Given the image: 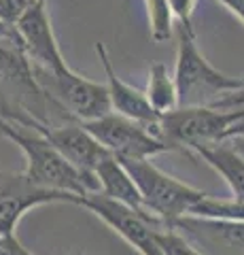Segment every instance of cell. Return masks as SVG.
<instances>
[{
	"instance_id": "1",
	"label": "cell",
	"mask_w": 244,
	"mask_h": 255,
	"mask_svg": "<svg viewBox=\"0 0 244 255\" xmlns=\"http://www.w3.org/2000/svg\"><path fill=\"white\" fill-rule=\"evenodd\" d=\"M0 136L15 142L23 157H26V168L23 174L38 187L58 189L66 194L85 196L87 191H98V179H91L87 174L73 166L62 155V151L45 136L43 132L32 130L28 126H19L13 122H4Z\"/></svg>"
},
{
	"instance_id": "2",
	"label": "cell",
	"mask_w": 244,
	"mask_h": 255,
	"mask_svg": "<svg viewBox=\"0 0 244 255\" xmlns=\"http://www.w3.org/2000/svg\"><path fill=\"white\" fill-rule=\"evenodd\" d=\"M176 66L174 81L178 107H212L225 94L244 87V77L223 75L208 64L195 43V32L176 23Z\"/></svg>"
},
{
	"instance_id": "3",
	"label": "cell",
	"mask_w": 244,
	"mask_h": 255,
	"mask_svg": "<svg viewBox=\"0 0 244 255\" xmlns=\"http://www.w3.org/2000/svg\"><path fill=\"white\" fill-rule=\"evenodd\" d=\"M121 162L138 185L145 209L162 221H166L168 226L185 215H191V211L206 198V191L187 185V183L170 177L168 172L160 170L151 162V157L121 159Z\"/></svg>"
},
{
	"instance_id": "4",
	"label": "cell",
	"mask_w": 244,
	"mask_h": 255,
	"mask_svg": "<svg viewBox=\"0 0 244 255\" xmlns=\"http://www.w3.org/2000/svg\"><path fill=\"white\" fill-rule=\"evenodd\" d=\"M244 111H221L215 107H176L162 115L160 136L170 145L200 149L225 142L232 136L234 124Z\"/></svg>"
},
{
	"instance_id": "5",
	"label": "cell",
	"mask_w": 244,
	"mask_h": 255,
	"mask_svg": "<svg viewBox=\"0 0 244 255\" xmlns=\"http://www.w3.org/2000/svg\"><path fill=\"white\" fill-rule=\"evenodd\" d=\"M77 204L100 217L140 255H166L162 249L160 234L170 226L155 217L153 213L136 211L128 204L104 196L102 191H87L85 196H79Z\"/></svg>"
},
{
	"instance_id": "6",
	"label": "cell",
	"mask_w": 244,
	"mask_h": 255,
	"mask_svg": "<svg viewBox=\"0 0 244 255\" xmlns=\"http://www.w3.org/2000/svg\"><path fill=\"white\" fill-rule=\"evenodd\" d=\"M34 73L38 83L45 87V92L58 105L64 107L77 122H93V119H100L113 111L106 81H91V79L75 73L70 66L58 70V73L34 68Z\"/></svg>"
},
{
	"instance_id": "7",
	"label": "cell",
	"mask_w": 244,
	"mask_h": 255,
	"mask_svg": "<svg viewBox=\"0 0 244 255\" xmlns=\"http://www.w3.org/2000/svg\"><path fill=\"white\" fill-rule=\"evenodd\" d=\"M87 130L119 159H149L157 153L176 149L168 140L157 136L145 124L111 111L108 115L83 124Z\"/></svg>"
},
{
	"instance_id": "8",
	"label": "cell",
	"mask_w": 244,
	"mask_h": 255,
	"mask_svg": "<svg viewBox=\"0 0 244 255\" xmlns=\"http://www.w3.org/2000/svg\"><path fill=\"white\" fill-rule=\"evenodd\" d=\"M53 202H79V196L38 187L21 172L0 170V234H15L19 219L34 206Z\"/></svg>"
},
{
	"instance_id": "9",
	"label": "cell",
	"mask_w": 244,
	"mask_h": 255,
	"mask_svg": "<svg viewBox=\"0 0 244 255\" xmlns=\"http://www.w3.org/2000/svg\"><path fill=\"white\" fill-rule=\"evenodd\" d=\"M15 30L19 34L23 53L28 55L34 68L47 70V73H58V70L68 66L60 51L58 38L53 34L45 0H34L30 9L15 23Z\"/></svg>"
},
{
	"instance_id": "10",
	"label": "cell",
	"mask_w": 244,
	"mask_h": 255,
	"mask_svg": "<svg viewBox=\"0 0 244 255\" xmlns=\"http://www.w3.org/2000/svg\"><path fill=\"white\" fill-rule=\"evenodd\" d=\"M170 228L204 255H244V221L185 215Z\"/></svg>"
},
{
	"instance_id": "11",
	"label": "cell",
	"mask_w": 244,
	"mask_h": 255,
	"mask_svg": "<svg viewBox=\"0 0 244 255\" xmlns=\"http://www.w3.org/2000/svg\"><path fill=\"white\" fill-rule=\"evenodd\" d=\"M41 132L62 151V155L70 164L77 166L83 174H87L91 179H96V168L102 164V159L111 155V151L81 122H66L62 126L43 128Z\"/></svg>"
},
{
	"instance_id": "12",
	"label": "cell",
	"mask_w": 244,
	"mask_h": 255,
	"mask_svg": "<svg viewBox=\"0 0 244 255\" xmlns=\"http://www.w3.org/2000/svg\"><path fill=\"white\" fill-rule=\"evenodd\" d=\"M96 53H98V60H100L102 68H104V75H106V85H108V96H111L113 111L119 115L134 119V122L145 124L149 130H153L157 136H160L162 113H157L153 109V105L147 98V92L125 83L123 79L117 75L104 43H96Z\"/></svg>"
},
{
	"instance_id": "13",
	"label": "cell",
	"mask_w": 244,
	"mask_h": 255,
	"mask_svg": "<svg viewBox=\"0 0 244 255\" xmlns=\"http://www.w3.org/2000/svg\"><path fill=\"white\" fill-rule=\"evenodd\" d=\"M96 179L100 183L98 191H102L104 196L113 198V200H117V202L128 204L136 211H147L138 185L134 183L132 174L128 172L125 164L119 157H115L111 153L106 159H102V164L96 168Z\"/></svg>"
},
{
	"instance_id": "14",
	"label": "cell",
	"mask_w": 244,
	"mask_h": 255,
	"mask_svg": "<svg viewBox=\"0 0 244 255\" xmlns=\"http://www.w3.org/2000/svg\"><path fill=\"white\" fill-rule=\"evenodd\" d=\"M195 153L225 179L236 200L244 202V159L232 147H227L225 142L210 145V147H200V149H195Z\"/></svg>"
},
{
	"instance_id": "15",
	"label": "cell",
	"mask_w": 244,
	"mask_h": 255,
	"mask_svg": "<svg viewBox=\"0 0 244 255\" xmlns=\"http://www.w3.org/2000/svg\"><path fill=\"white\" fill-rule=\"evenodd\" d=\"M147 98L153 105L157 113H168L178 107V92H176V81L174 75L168 73L166 64L155 62L151 64L149 70V85H147Z\"/></svg>"
},
{
	"instance_id": "16",
	"label": "cell",
	"mask_w": 244,
	"mask_h": 255,
	"mask_svg": "<svg viewBox=\"0 0 244 255\" xmlns=\"http://www.w3.org/2000/svg\"><path fill=\"white\" fill-rule=\"evenodd\" d=\"M147 2V11H149V23H151V36L155 43H163L168 41L174 32L172 26V19H174V13H172V6L168 0H145Z\"/></svg>"
},
{
	"instance_id": "17",
	"label": "cell",
	"mask_w": 244,
	"mask_h": 255,
	"mask_svg": "<svg viewBox=\"0 0 244 255\" xmlns=\"http://www.w3.org/2000/svg\"><path fill=\"white\" fill-rule=\"evenodd\" d=\"M191 215L200 217H219V219H236L244 221V202L242 200H223V198H210L206 196L204 200L191 211Z\"/></svg>"
},
{
	"instance_id": "18",
	"label": "cell",
	"mask_w": 244,
	"mask_h": 255,
	"mask_svg": "<svg viewBox=\"0 0 244 255\" xmlns=\"http://www.w3.org/2000/svg\"><path fill=\"white\" fill-rule=\"evenodd\" d=\"M162 249L166 255H204L198 247H193L185 236H180L174 228H166L160 234Z\"/></svg>"
},
{
	"instance_id": "19",
	"label": "cell",
	"mask_w": 244,
	"mask_h": 255,
	"mask_svg": "<svg viewBox=\"0 0 244 255\" xmlns=\"http://www.w3.org/2000/svg\"><path fill=\"white\" fill-rule=\"evenodd\" d=\"M32 2L34 0H0V19L9 26H15Z\"/></svg>"
},
{
	"instance_id": "20",
	"label": "cell",
	"mask_w": 244,
	"mask_h": 255,
	"mask_svg": "<svg viewBox=\"0 0 244 255\" xmlns=\"http://www.w3.org/2000/svg\"><path fill=\"white\" fill-rule=\"evenodd\" d=\"M170 6H172V13L174 17L178 19V23H183L185 28L193 30L191 26V15H193V6H195V0H168Z\"/></svg>"
},
{
	"instance_id": "21",
	"label": "cell",
	"mask_w": 244,
	"mask_h": 255,
	"mask_svg": "<svg viewBox=\"0 0 244 255\" xmlns=\"http://www.w3.org/2000/svg\"><path fill=\"white\" fill-rule=\"evenodd\" d=\"M217 2H221L225 9H230L236 17H240V21L244 23V0H217Z\"/></svg>"
},
{
	"instance_id": "22",
	"label": "cell",
	"mask_w": 244,
	"mask_h": 255,
	"mask_svg": "<svg viewBox=\"0 0 244 255\" xmlns=\"http://www.w3.org/2000/svg\"><path fill=\"white\" fill-rule=\"evenodd\" d=\"M225 145H227V147H232L236 153H238V155L244 159V134H234L232 138H227V140H225Z\"/></svg>"
},
{
	"instance_id": "23",
	"label": "cell",
	"mask_w": 244,
	"mask_h": 255,
	"mask_svg": "<svg viewBox=\"0 0 244 255\" xmlns=\"http://www.w3.org/2000/svg\"><path fill=\"white\" fill-rule=\"evenodd\" d=\"M4 122H6V119H4V115H2V109H0V130H2V126H4Z\"/></svg>"
}]
</instances>
